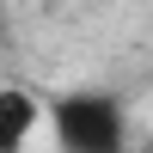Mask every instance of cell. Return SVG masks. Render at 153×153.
I'll list each match as a JSON object with an SVG mask.
<instances>
[{
	"instance_id": "6da1fadb",
	"label": "cell",
	"mask_w": 153,
	"mask_h": 153,
	"mask_svg": "<svg viewBox=\"0 0 153 153\" xmlns=\"http://www.w3.org/2000/svg\"><path fill=\"white\" fill-rule=\"evenodd\" d=\"M49 135L61 153H129V110L104 86H74L49 98Z\"/></svg>"
},
{
	"instance_id": "7a4b0ae2",
	"label": "cell",
	"mask_w": 153,
	"mask_h": 153,
	"mask_svg": "<svg viewBox=\"0 0 153 153\" xmlns=\"http://www.w3.org/2000/svg\"><path fill=\"white\" fill-rule=\"evenodd\" d=\"M37 129H49V104L25 86H0V153H25Z\"/></svg>"
}]
</instances>
